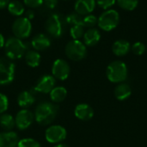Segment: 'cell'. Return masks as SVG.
<instances>
[{
	"label": "cell",
	"mask_w": 147,
	"mask_h": 147,
	"mask_svg": "<svg viewBox=\"0 0 147 147\" xmlns=\"http://www.w3.org/2000/svg\"><path fill=\"white\" fill-rule=\"evenodd\" d=\"M59 113V107L52 102L40 103L34 111L35 121L40 126H47L51 124Z\"/></svg>",
	"instance_id": "6da1fadb"
},
{
	"label": "cell",
	"mask_w": 147,
	"mask_h": 147,
	"mask_svg": "<svg viewBox=\"0 0 147 147\" xmlns=\"http://www.w3.org/2000/svg\"><path fill=\"white\" fill-rule=\"evenodd\" d=\"M4 52L8 59L16 60L22 57L28 49L27 44L21 39L11 36L5 41L4 43Z\"/></svg>",
	"instance_id": "7a4b0ae2"
},
{
	"label": "cell",
	"mask_w": 147,
	"mask_h": 147,
	"mask_svg": "<svg viewBox=\"0 0 147 147\" xmlns=\"http://www.w3.org/2000/svg\"><path fill=\"white\" fill-rule=\"evenodd\" d=\"M65 16L60 14H51L45 23L46 31L53 37H60L65 30V26L66 25Z\"/></svg>",
	"instance_id": "3957f363"
},
{
	"label": "cell",
	"mask_w": 147,
	"mask_h": 147,
	"mask_svg": "<svg viewBox=\"0 0 147 147\" xmlns=\"http://www.w3.org/2000/svg\"><path fill=\"white\" fill-rule=\"evenodd\" d=\"M107 78L113 83H121L127 77V67L121 61H114L109 64L106 70Z\"/></svg>",
	"instance_id": "277c9868"
},
{
	"label": "cell",
	"mask_w": 147,
	"mask_h": 147,
	"mask_svg": "<svg viewBox=\"0 0 147 147\" xmlns=\"http://www.w3.org/2000/svg\"><path fill=\"white\" fill-rule=\"evenodd\" d=\"M65 52L66 56L74 62H79L87 55V49L80 40H71L65 45Z\"/></svg>",
	"instance_id": "5b68a950"
},
{
	"label": "cell",
	"mask_w": 147,
	"mask_h": 147,
	"mask_svg": "<svg viewBox=\"0 0 147 147\" xmlns=\"http://www.w3.org/2000/svg\"><path fill=\"white\" fill-rule=\"evenodd\" d=\"M120 23V15L115 10H108L103 11L98 17L97 25L104 31L115 29Z\"/></svg>",
	"instance_id": "8992f818"
},
{
	"label": "cell",
	"mask_w": 147,
	"mask_h": 147,
	"mask_svg": "<svg viewBox=\"0 0 147 147\" xmlns=\"http://www.w3.org/2000/svg\"><path fill=\"white\" fill-rule=\"evenodd\" d=\"M14 36L19 39L28 38L32 32V23L31 21L28 20L25 16L17 17L12 23L11 27Z\"/></svg>",
	"instance_id": "52a82bcc"
},
{
	"label": "cell",
	"mask_w": 147,
	"mask_h": 147,
	"mask_svg": "<svg viewBox=\"0 0 147 147\" xmlns=\"http://www.w3.org/2000/svg\"><path fill=\"white\" fill-rule=\"evenodd\" d=\"M16 66L8 58H0V85H9L15 79Z\"/></svg>",
	"instance_id": "ba28073f"
},
{
	"label": "cell",
	"mask_w": 147,
	"mask_h": 147,
	"mask_svg": "<svg viewBox=\"0 0 147 147\" xmlns=\"http://www.w3.org/2000/svg\"><path fill=\"white\" fill-rule=\"evenodd\" d=\"M67 136V133L65 127L59 125H54L49 126L45 133V137L47 142L51 144H57L64 141Z\"/></svg>",
	"instance_id": "9c48e42d"
},
{
	"label": "cell",
	"mask_w": 147,
	"mask_h": 147,
	"mask_svg": "<svg viewBox=\"0 0 147 147\" xmlns=\"http://www.w3.org/2000/svg\"><path fill=\"white\" fill-rule=\"evenodd\" d=\"M71 72V68L69 63L63 59H57L54 61L52 67V74L55 79H59L60 81L66 80Z\"/></svg>",
	"instance_id": "30bf717a"
},
{
	"label": "cell",
	"mask_w": 147,
	"mask_h": 147,
	"mask_svg": "<svg viewBox=\"0 0 147 147\" xmlns=\"http://www.w3.org/2000/svg\"><path fill=\"white\" fill-rule=\"evenodd\" d=\"M56 79L51 75H44L40 76L34 86V90L36 92L43 94H50V92L55 88Z\"/></svg>",
	"instance_id": "8fae6325"
},
{
	"label": "cell",
	"mask_w": 147,
	"mask_h": 147,
	"mask_svg": "<svg viewBox=\"0 0 147 147\" xmlns=\"http://www.w3.org/2000/svg\"><path fill=\"white\" fill-rule=\"evenodd\" d=\"M34 120V113L28 109H23L19 111L15 118L16 126L19 130L28 129L33 124Z\"/></svg>",
	"instance_id": "7c38bea8"
},
{
	"label": "cell",
	"mask_w": 147,
	"mask_h": 147,
	"mask_svg": "<svg viewBox=\"0 0 147 147\" xmlns=\"http://www.w3.org/2000/svg\"><path fill=\"white\" fill-rule=\"evenodd\" d=\"M96 0H76L74 10L80 16H87L96 8Z\"/></svg>",
	"instance_id": "4fadbf2b"
},
{
	"label": "cell",
	"mask_w": 147,
	"mask_h": 147,
	"mask_svg": "<svg viewBox=\"0 0 147 147\" xmlns=\"http://www.w3.org/2000/svg\"><path fill=\"white\" fill-rule=\"evenodd\" d=\"M74 114L78 120L83 121H88L93 118L94 110L90 105L86 103H81L75 107Z\"/></svg>",
	"instance_id": "5bb4252c"
},
{
	"label": "cell",
	"mask_w": 147,
	"mask_h": 147,
	"mask_svg": "<svg viewBox=\"0 0 147 147\" xmlns=\"http://www.w3.org/2000/svg\"><path fill=\"white\" fill-rule=\"evenodd\" d=\"M31 45L36 51H44L51 46V39L46 34L40 33L33 37Z\"/></svg>",
	"instance_id": "9a60e30c"
},
{
	"label": "cell",
	"mask_w": 147,
	"mask_h": 147,
	"mask_svg": "<svg viewBox=\"0 0 147 147\" xmlns=\"http://www.w3.org/2000/svg\"><path fill=\"white\" fill-rule=\"evenodd\" d=\"M19 143L18 135L10 131L0 133V147H17Z\"/></svg>",
	"instance_id": "2e32d148"
},
{
	"label": "cell",
	"mask_w": 147,
	"mask_h": 147,
	"mask_svg": "<svg viewBox=\"0 0 147 147\" xmlns=\"http://www.w3.org/2000/svg\"><path fill=\"white\" fill-rule=\"evenodd\" d=\"M83 38H84V43L85 46L93 47L99 42L101 39V33L97 29L91 28L84 32Z\"/></svg>",
	"instance_id": "e0dca14e"
},
{
	"label": "cell",
	"mask_w": 147,
	"mask_h": 147,
	"mask_svg": "<svg viewBox=\"0 0 147 147\" xmlns=\"http://www.w3.org/2000/svg\"><path fill=\"white\" fill-rule=\"evenodd\" d=\"M131 50V45L129 42L120 39L114 42L112 46V51L116 56H124L129 53Z\"/></svg>",
	"instance_id": "ac0fdd59"
},
{
	"label": "cell",
	"mask_w": 147,
	"mask_h": 147,
	"mask_svg": "<svg viewBox=\"0 0 147 147\" xmlns=\"http://www.w3.org/2000/svg\"><path fill=\"white\" fill-rule=\"evenodd\" d=\"M115 96L118 101H123L127 100L132 94V88L127 83H119L115 88Z\"/></svg>",
	"instance_id": "d6986e66"
},
{
	"label": "cell",
	"mask_w": 147,
	"mask_h": 147,
	"mask_svg": "<svg viewBox=\"0 0 147 147\" xmlns=\"http://www.w3.org/2000/svg\"><path fill=\"white\" fill-rule=\"evenodd\" d=\"M35 101L34 94L29 91H23L17 96V104L19 107L26 109L31 107Z\"/></svg>",
	"instance_id": "ffe728a7"
},
{
	"label": "cell",
	"mask_w": 147,
	"mask_h": 147,
	"mask_svg": "<svg viewBox=\"0 0 147 147\" xmlns=\"http://www.w3.org/2000/svg\"><path fill=\"white\" fill-rule=\"evenodd\" d=\"M24 56H25V62L29 67L36 68L40 65L41 56L38 51L34 49L28 50L26 54L24 55Z\"/></svg>",
	"instance_id": "44dd1931"
},
{
	"label": "cell",
	"mask_w": 147,
	"mask_h": 147,
	"mask_svg": "<svg viewBox=\"0 0 147 147\" xmlns=\"http://www.w3.org/2000/svg\"><path fill=\"white\" fill-rule=\"evenodd\" d=\"M8 11L15 16L20 17L25 12V7L23 3L18 0H12L9 3L7 6Z\"/></svg>",
	"instance_id": "7402d4cb"
},
{
	"label": "cell",
	"mask_w": 147,
	"mask_h": 147,
	"mask_svg": "<svg viewBox=\"0 0 147 147\" xmlns=\"http://www.w3.org/2000/svg\"><path fill=\"white\" fill-rule=\"evenodd\" d=\"M67 96V90L64 87H55L50 92V98L53 103H60Z\"/></svg>",
	"instance_id": "603a6c76"
},
{
	"label": "cell",
	"mask_w": 147,
	"mask_h": 147,
	"mask_svg": "<svg viewBox=\"0 0 147 147\" xmlns=\"http://www.w3.org/2000/svg\"><path fill=\"white\" fill-rule=\"evenodd\" d=\"M0 126L6 132H10L16 126V121L12 115L3 113L0 116Z\"/></svg>",
	"instance_id": "cb8c5ba5"
},
{
	"label": "cell",
	"mask_w": 147,
	"mask_h": 147,
	"mask_svg": "<svg viewBox=\"0 0 147 147\" xmlns=\"http://www.w3.org/2000/svg\"><path fill=\"white\" fill-rule=\"evenodd\" d=\"M116 2L122 10L127 11L135 10L139 4V0H116Z\"/></svg>",
	"instance_id": "d4e9b609"
},
{
	"label": "cell",
	"mask_w": 147,
	"mask_h": 147,
	"mask_svg": "<svg viewBox=\"0 0 147 147\" xmlns=\"http://www.w3.org/2000/svg\"><path fill=\"white\" fill-rule=\"evenodd\" d=\"M84 27L83 24L73 25L70 29V35L73 40H79L84 35Z\"/></svg>",
	"instance_id": "484cf974"
},
{
	"label": "cell",
	"mask_w": 147,
	"mask_h": 147,
	"mask_svg": "<svg viewBox=\"0 0 147 147\" xmlns=\"http://www.w3.org/2000/svg\"><path fill=\"white\" fill-rule=\"evenodd\" d=\"M83 18L84 17L82 16H80L79 14L73 12L65 16V21H66L67 24L73 26V25H77V24H83Z\"/></svg>",
	"instance_id": "4316f807"
},
{
	"label": "cell",
	"mask_w": 147,
	"mask_h": 147,
	"mask_svg": "<svg viewBox=\"0 0 147 147\" xmlns=\"http://www.w3.org/2000/svg\"><path fill=\"white\" fill-rule=\"evenodd\" d=\"M98 22V18L92 14H89L87 16H85L83 18V25L84 27H87V28H94Z\"/></svg>",
	"instance_id": "83f0119b"
},
{
	"label": "cell",
	"mask_w": 147,
	"mask_h": 147,
	"mask_svg": "<svg viewBox=\"0 0 147 147\" xmlns=\"http://www.w3.org/2000/svg\"><path fill=\"white\" fill-rule=\"evenodd\" d=\"M17 147H41L40 144L34 139L27 138L19 140Z\"/></svg>",
	"instance_id": "f1b7e54d"
},
{
	"label": "cell",
	"mask_w": 147,
	"mask_h": 147,
	"mask_svg": "<svg viewBox=\"0 0 147 147\" xmlns=\"http://www.w3.org/2000/svg\"><path fill=\"white\" fill-rule=\"evenodd\" d=\"M131 50L136 55H141L146 51V45L141 42H137L131 46Z\"/></svg>",
	"instance_id": "f546056e"
},
{
	"label": "cell",
	"mask_w": 147,
	"mask_h": 147,
	"mask_svg": "<svg viewBox=\"0 0 147 147\" xmlns=\"http://www.w3.org/2000/svg\"><path fill=\"white\" fill-rule=\"evenodd\" d=\"M116 0H96V4L102 10H108L109 8H111L115 3Z\"/></svg>",
	"instance_id": "4dcf8cb0"
},
{
	"label": "cell",
	"mask_w": 147,
	"mask_h": 147,
	"mask_svg": "<svg viewBox=\"0 0 147 147\" xmlns=\"http://www.w3.org/2000/svg\"><path fill=\"white\" fill-rule=\"evenodd\" d=\"M9 107V100L7 96L0 93V114H3L7 111Z\"/></svg>",
	"instance_id": "1f68e13d"
},
{
	"label": "cell",
	"mask_w": 147,
	"mask_h": 147,
	"mask_svg": "<svg viewBox=\"0 0 147 147\" xmlns=\"http://www.w3.org/2000/svg\"><path fill=\"white\" fill-rule=\"evenodd\" d=\"M44 0H23V3L29 9H36L42 6Z\"/></svg>",
	"instance_id": "d6a6232c"
},
{
	"label": "cell",
	"mask_w": 147,
	"mask_h": 147,
	"mask_svg": "<svg viewBox=\"0 0 147 147\" xmlns=\"http://www.w3.org/2000/svg\"><path fill=\"white\" fill-rule=\"evenodd\" d=\"M58 2L59 0H44L43 3L45 4V7L48 10H53L57 6Z\"/></svg>",
	"instance_id": "836d02e7"
},
{
	"label": "cell",
	"mask_w": 147,
	"mask_h": 147,
	"mask_svg": "<svg viewBox=\"0 0 147 147\" xmlns=\"http://www.w3.org/2000/svg\"><path fill=\"white\" fill-rule=\"evenodd\" d=\"M25 17H27L28 20H32V19H34V16H35V12H34V10H33V9H28L27 10H25Z\"/></svg>",
	"instance_id": "e575fe53"
},
{
	"label": "cell",
	"mask_w": 147,
	"mask_h": 147,
	"mask_svg": "<svg viewBox=\"0 0 147 147\" xmlns=\"http://www.w3.org/2000/svg\"><path fill=\"white\" fill-rule=\"evenodd\" d=\"M9 2L10 0H0V10H3L7 7Z\"/></svg>",
	"instance_id": "d590c367"
},
{
	"label": "cell",
	"mask_w": 147,
	"mask_h": 147,
	"mask_svg": "<svg viewBox=\"0 0 147 147\" xmlns=\"http://www.w3.org/2000/svg\"><path fill=\"white\" fill-rule=\"evenodd\" d=\"M4 43H5V40H4V37L3 36V34L0 32V49L4 47Z\"/></svg>",
	"instance_id": "8d00e7d4"
},
{
	"label": "cell",
	"mask_w": 147,
	"mask_h": 147,
	"mask_svg": "<svg viewBox=\"0 0 147 147\" xmlns=\"http://www.w3.org/2000/svg\"><path fill=\"white\" fill-rule=\"evenodd\" d=\"M54 147H69L67 145H65V144H59V145H57V146H55Z\"/></svg>",
	"instance_id": "74e56055"
},
{
	"label": "cell",
	"mask_w": 147,
	"mask_h": 147,
	"mask_svg": "<svg viewBox=\"0 0 147 147\" xmlns=\"http://www.w3.org/2000/svg\"><path fill=\"white\" fill-rule=\"evenodd\" d=\"M64 1H67V0H64Z\"/></svg>",
	"instance_id": "f35d334b"
},
{
	"label": "cell",
	"mask_w": 147,
	"mask_h": 147,
	"mask_svg": "<svg viewBox=\"0 0 147 147\" xmlns=\"http://www.w3.org/2000/svg\"><path fill=\"white\" fill-rule=\"evenodd\" d=\"M146 51H147V48H146Z\"/></svg>",
	"instance_id": "ab89813d"
}]
</instances>
